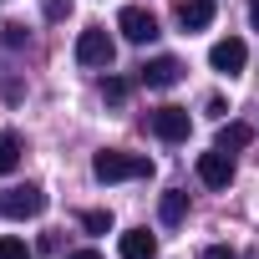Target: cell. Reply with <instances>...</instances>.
Wrapping results in <instances>:
<instances>
[{"label": "cell", "mask_w": 259, "mask_h": 259, "mask_svg": "<svg viewBox=\"0 0 259 259\" xmlns=\"http://www.w3.org/2000/svg\"><path fill=\"white\" fill-rule=\"evenodd\" d=\"M153 173V163L143 158V153H97L92 158V178L97 183H122V178H148Z\"/></svg>", "instance_id": "cell-1"}, {"label": "cell", "mask_w": 259, "mask_h": 259, "mask_svg": "<svg viewBox=\"0 0 259 259\" xmlns=\"http://www.w3.org/2000/svg\"><path fill=\"white\" fill-rule=\"evenodd\" d=\"M0 213H6V219H36V213H46V193L36 183L6 188V193H0Z\"/></svg>", "instance_id": "cell-2"}, {"label": "cell", "mask_w": 259, "mask_h": 259, "mask_svg": "<svg viewBox=\"0 0 259 259\" xmlns=\"http://www.w3.org/2000/svg\"><path fill=\"white\" fill-rule=\"evenodd\" d=\"M112 56H117V46H112V36L102 26H92V31L76 36V61L81 66H112Z\"/></svg>", "instance_id": "cell-3"}, {"label": "cell", "mask_w": 259, "mask_h": 259, "mask_svg": "<svg viewBox=\"0 0 259 259\" xmlns=\"http://www.w3.org/2000/svg\"><path fill=\"white\" fill-rule=\"evenodd\" d=\"M117 31H122L127 41H138V46H143V41L158 36V16L143 11V6H122V11H117Z\"/></svg>", "instance_id": "cell-4"}, {"label": "cell", "mask_w": 259, "mask_h": 259, "mask_svg": "<svg viewBox=\"0 0 259 259\" xmlns=\"http://www.w3.org/2000/svg\"><path fill=\"white\" fill-rule=\"evenodd\" d=\"M244 61H249V46H244L239 36H224V41H213V51H208V66L224 71V76L244 71Z\"/></svg>", "instance_id": "cell-5"}, {"label": "cell", "mask_w": 259, "mask_h": 259, "mask_svg": "<svg viewBox=\"0 0 259 259\" xmlns=\"http://www.w3.org/2000/svg\"><path fill=\"white\" fill-rule=\"evenodd\" d=\"M198 178H203V188H229L234 183V153H198Z\"/></svg>", "instance_id": "cell-6"}, {"label": "cell", "mask_w": 259, "mask_h": 259, "mask_svg": "<svg viewBox=\"0 0 259 259\" xmlns=\"http://www.w3.org/2000/svg\"><path fill=\"white\" fill-rule=\"evenodd\" d=\"M148 122H153V133H158L163 143H188V127H193L183 107H158Z\"/></svg>", "instance_id": "cell-7"}, {"label": "cell", "mask_w": 259, "mask_h": 259, "mask_svg": "<svg viewBox=\"0 0 259 259\" xmlns=\"http://www.w3.org/2000/svg\"><path fill=\"white\" fill-rule=\"evenodd\" d=\"M178 76H183L178 56H153V61H143V71H138V81H143V87H153V92L178 87Z\"/></svg>", "instance_id": "cell-8"}, {"label": "cell", "mask_w": 259, "mask_h": 259, "mask_svg": "<svg viewBox=\"0 0 259 259\" xmlns=\"http://www.w3.org/2000/svg\"><path fill=\"white\" fill-rule=\"evenodd\" d=\"M117 249H122V259H158V239L148 229H127L117 239Z\"/></svg>", "instance_id": "cell-9"}, {"label": "cell", "mask_w": 259, "mask_h": 259, "mask_svg": "<svg viewBox=\"0 0 259 259\" xmlns=\"http://www.w3.org/2000/svg\"><path fill=\"white\" fill-rule=\"evenodd\" d=\"M249 143H254V127H249V122H224L219 138H213L219 153H239V148H249Z\"/></svg>", "instance_id": "cell-10"}, {"label": "cell", "mask_w": 259, "mask_h": 259, "mask_svg": "<svg viewBox=\"0 0 259 259\" xmlns=\"http://www.w3.org/2000/svg\"><path fill=\"white\" fill-rule=\"evenodd\" d=\"M213 21V0H183V6H178V26L183 31H203Z\"/></svg>", "instance_id": "cell-11"}, {"label": "cell", "mask_w": 259, "mask_h": 259, "mask_svg": "<svg viewBox=\"0 0 259 259\" xmlns=\"http://www.w3.org/2000/svg\"><path fill=\"white\" fill-rule=\"evenodd\" d=\"M158 213H163V224H168V229H173V224H183V219H188V193H183V188H168V193H163V203H158Z\"/></svg>", "instance_id": "cell-12"}, {"label": "cell", "mask_w": 259, "mask_h": 259, "mask_svg": "<svg viewBox=\"0 0 259 259\" xmlns=\"http://www.w3.org/2000/svg\"><path fill=\"white\" fill-rule=\"evenodd\" d=\"M21 163V138L16 133H0V173H11Z\"/></svg>", "instance_id": "cell-13"}, {"label": "cell", "mask_w": 259, "mask_h": 259, "mask_svg": "<svg viewBox=\"0 0 259 259\" xmlns=\"http://www.w3.org/2000/svg\"><path fill=\"white\" fill-rule=\"evenodd\" d=\"M81 229H87V234H107V229H112V213H107V208H92V213H81Z\"/></svg>", "instance_id": "cell-14"}, {"label": "cell", "mask_w": 259, "mask_h": 259, "mask_svg": "<svg viewBox=\"0 0 259 259\" xmlns=\"http://www.w3.org/2000/svg\"><path fill=\"white\" fill-rule=\"evenodd\" d=\"M0 259H31V249H26V239H16V234H6V239H0Z\"/></svg>", "instance_id": "cell-15"}, {"label": "cell", "mask_w": 259, "mask_h": 259, "mask_svg": "<svg viewBox=\"0 0 259 259\" xmlns=\"http://www.w3.org/2000/svg\"><path fill=\"white\" fill-rule=\"evenodd\" d=\"M102 97H107V102H127V81H122V76H107V81H102Z\"/></svg>", "instance_id": "cell-16"}, {"label": "cell", "mask_w": 259, "mask_h": 259, "mask_svg": "<svg viewBox=\"0 0 259 259\" xmlns=\"http://www.w3.org/2000/svg\"><path fill=\"white\" fill-rule=\"evenodd\" d=\"M203 259H239V254H234L229 244H208V249H203Z\"/></svg>", "instance_id": "cell-17"}, {"label": "cell", "mask_w": 259, "mask_h": 259, "mask_svg": "<svg viewBox=\"0 0 259 259\" xmlns=\"http://www.w3.org/2000/svg\"><path fill=\"white\" fill-rule=\"evenodd\" d=\"M66 11H71V0H46V16H51V21H61Z\"/></svg>", "instance_id": "cell-18"}, {"label": "cell", "mask_w": 259, "mask_h": 259, "mask_svg": "<svg viewBox=\"0 0 259 259\" xmlns=\"http://www.w3.org/2000/svg\"><path fill=\"white\" fill-rule=\"evenodd\" d=\"M249 26L259 31V0H249Z\"/></svg>", "instance_id": "cell-19"}, {"label": "cell", "mask_w": 259, "mask_h": 259, "mask_svg": "<svg viewBox=\"0 0 259 259\" xmlns=\"http://www.w3.org/2000/svg\"><path fill=\"white\" fill-rule=\"evenodd\" d=\"M66 259H102L97 249H76V254H66Z\"/></svg>", "instance_id": "cell-20"}]
</instances>
